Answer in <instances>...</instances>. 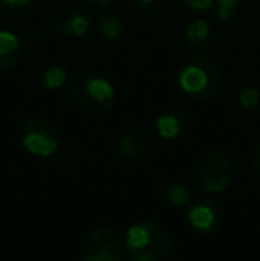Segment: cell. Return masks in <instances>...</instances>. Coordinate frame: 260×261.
I'll return each instance as SVG.
<instances>
[{
	"label": "cell",
	"mask_w": 260,
	"mask_h": 261,
	"mask_svg": "<svg viewBox=\"0 0 260 261\" xmlns=\"http://www.w3.org/2000/svg\"><path fill=\"white\" fill-rule=\"evenodd\" d=\"M221 69L218 62L203 54H196L182 62L177 73V86L193 101H205L219 93Z\"/></svg>",
	"instance_id": "cell-1"
},
{
	"label": "cell",
	"mask_w": 260,
	"mask_h": 261,
	"mask_svg": "<svg viewBox=\"0 0 260 261\" xmlns=\"http://www.w3.org/2000/svg\"><path fill=\"white\" fill-rule=\"evenodd\" d=\"M125 247L135 261H164L173 249V238L160 224L139 220L127 231Z\"/></svg>",
	"instance_id": "cell-2"
},
{
	"label": "cell",
	"mask_w": 260,
	"mask_h": 261,
	"mask_svg": "<svg viewBox=\"0 0 260 261\" xmlns=\"http://www.w3.org/2000/svg\"><path fill=\"white\" fill-rule=\"evenodd\" d=\"M72 101L80 112L98 116L107 114L116 105V89L107 79L97 75H82L75 79L69 89Z\"/></svg>",
	"instance_id": "cell-3"
},
{
	"label": "cell",
	"mask_w": 260,
	"mask_h": 261,
	"mask_svg": "<svg viewBox=\"0 0 260 261\" xmlns=\"http://www.w3.org/2000/svg\"><path fill=\"white\" fill-rule=\"evenodd\" d=\"M233 162L221 151H208L196 160L193 169L195 185L201 192H225L233 179Z\"/></svg>",
	"instance_id": "cell-4"
},
{
	"label": "cell",
	"mask_w": 260,
	"mask_h": 261,
	"mask_svg": "<svg viewBox=\"0 0 260 261\" xmlns=\"http://www.w3.org/2000/svg\"><path fill=\"white\" fill-rule=\"evenodd\" d=\"M125 242L116 231L109 227H97L84 237L80 245L82 261H123Z\"/></svg>",
	"instance_id": "cell-5"
},
{
	"label": "cell",
	"mask_w": 260,
	"mask_h": 261,
	"mask_svg": "<svg viewBox=\"0 0 260 261\" xmlns=\"http://www.w3.org/2000/svg\"><path fill=\"white\" fill-rule=\"evenodd\" d=\"M21 144L34 156H52L59 149V130L46 117H29L21 126Z\"/></svg>",
	"instance_id": "cell-6"
},
{
	"label": "cell",
	"mask_w": 260,
	"mask_h": 261,
	"mask_svg": "<svg viewBox=\"0 0 260 261\" xmlns=\"http://www.w3.org/2000/svg\"><path fill=\"white\" fill-rule=\"evenodd\" d=\"M116 149L122 156L132 162H145L152 156L153 144L141 130H125L116 139Z\"/></svg>",
	"instance_id": "cell-7"
},
{
	"label": "cell",
	"mask_w": 260,
	"mask_h": 261,
	"mask_svg": "<svg viewBox=\"0 0 260 261\" xmlns=\"http://www.w3.org/2000/svg\"><path fill=\"white\" fill-rule=\"evenodd\" d=\"M91 18L82 7L68 6L56 16V29L68 38H82L89 32Z\"/></svg>",
	"instance_id": "cell-8"
},
{
	"label": "cell",
	"mask_w": 260,
	"mask_h": 261,
	"mask_svg": "<svg viewBox=\"0 0 260 261\" xmlns=\"http://www.w3.org/2000/svg\"><path fill=\"white\" fill-rule=\"evenodd\" d=\"M155 128L166 141H175L191 132V117L182 110H164L157 116Z\"/></svg>",
	"instance_id": "cell-9"
},
{
	"label": "cell",
	"mask_w": 260,
	"mask_h": 261,
	"mask_svg": "<svg viewBox=\"0 0 260 261\" xmlns=\"http://www.w3.org/2000/svg\"><path fill=\"white\" fill-rule=\"evenodd\" d=\"M185 43L196 54H205L212 50L216 43L214 27L203 18H196L185 29Z\"/></svg>",
	"instance_id": "cell-10"
},
{
	"label": "cell",
	"mask_w": 260,
	"mask_h": 261,
	"mask_svg": "<svg viewBox=\"0 0 260 261\" xmlns=\"http://www.w3.org/2000/svg\"><path fill=\"white\" fill-rule=\"evenodd\" d=\"M230 110L237 117H253L260 110V89L257 86H243L233 93Z\"/></svg>",
	"instance_id": "cell-11"
},
{
	"label": "cell",
	"mask_w": 260,
	"mask_h": 261,
	"mask_svg": "<svg viewBox=\"0 0 260 261\" xmlns=\"http://www.w3.org/2000/svg\"><path fill=\"white\" fill-rule=\"evenodd\" d=\"M187 219L191 222V226L203 234H210L218 229V222H219L218 212L207 201H201V203L195 204V206L189 210Z\"/></svg>",
	"instance_id": "cell-12"
},
{
	"label": "cell",
	"mask_w": 260,
	"mask_h": 261,
	"mask_svg": "<svg viewBox=\"0 0 260 261\" xmlns=\"http://www.w3.org/2000/svg\"><path fill=\"white\" fill-rule=\"evenodd\" d=\"M21 41L16 34L0 29V71L11 69L20 59Z\"/></svg>",
	"instance_id": "cell-13"
},
{
	"label": "cell",
	"mask_w": 260,
	"mask_h": 261,
	"mask_svg": "<svg viewBox=\"0 0 260 261\" xmlns=\"http://www.w3.org/2000/svg\"><path fill=\"white\" fill-rule=\"evenodd\" d=\"M69 80V69L63 64H50L43 68L41 75H39V82L45 89L57 91L64 87Z\"/></svg>",
	"instance_id": "cell-14"
},
{
	"label": "cell",
	"mask_w": 260,
	"mask_h": 261,
	"mask_svg": "<svg viewBox=\"0 0 260 261\" xmlns=\"http://www.w3.org/2000/svg\"><path fill=\"white\" fill-rule=\"evenodd\" d=\"M98 31H100L102 39L105 41H114L123 34V21L114 11H102L98 18Z\"/></svg>",
	"instance_id": "cell-15"
},
{
	"label": "cell",
	"mask_w": 260,
	"mask_h": 261,
	"mask_svg": "<svg viewBox=\"0 0 260 261\" xmlns=\"http://www.w3.org/2000/svg\"><path fill=\"white\" fill-rule=\"evenodd\" d=\"M244 0H216V11L219 21L223 23H230L237 14L241 13Z\"/></svg>",
	"instance_id": "cell-16"
},
{
	"label": "cell",
	"mask_w": 260,
	"mask_h": 261,
	"mask_svg": "<svg viewBox=\"0 0 260 261\" xmlns=\"http://www.w3.org/2000/svg\"><path fill=\"white\" fill-rule=\"evenodd\" d=\"M166 199L175 206H185L189 201V190L184 181H171L166 187Z\"/></svg>",
	"instance_id": "cell-17"
},
{
	"label": "cell",
	"mask_w": 260,
	"mask_h": 261,
	"mask_svg": "<svg viewBox=\"0 0 260 261\" xmlns=\"http://www.w3.org/2000/svg\"><path fill=\"white\" fill-rule=\"evenodd\" d=\"M164 6H166V0H130L132 11L145 18L155 16L157 13L162 11Z\"/></svg>",
	"instance_id": "cell-18"
},
{
	"label": "cell",
	"mask_w": 260,
	"mask_h": 261,
	"mask_svg": "<svg viewBox=\"0 0 260 261\" xmlns=\"http://www.w3.org/2000/svg\"><path fill=\"white\" fill-rule=\"evenodd\" d=\"M45 38L46 36L41 29L36 27V25H31V27L23 29V32L20 36V41L21 46H25V48H39L45 43Z\"/></svg>",
	"instance_id": "cell-19"
},
{
	"label": "cell",
	"mask_w": 260,
	"mask_h": 261,
	"mask_svg": "<svg viewBox=\"0 0 260 261\" xmlns=\"http://www.w3.org/2000/svg\"><path fill=\"white\" fill-rule=\"evenodd\" d=\"M38 0H0V9L6 14H20L31 9Z\"/></svg>",
	"instance_id": "cell-20"
},
{
	"label": "cell",
	"mask_w": 260,
	"mask_h": 261,
	"mask_svg": "<svg viewBox=\"0 0 260 261\" xmlns=\"http://www.w3.org/2000/svg\"><path fill=\"white\" fill-rule=\"evenodd\" d=\"M178 6L184 9L195 11V13H214L216 0H177Z\"/></svg>",
	"instance_id": "cell-21"
},
{
	"label": "cell",
	"mask_w": 260,
	"mask_h": 261,
	"mask_svg": "<svg viewBox=\"0 0 260 261\" xmlns=\"http://www.w3.org/2000/svg\"><path fill=\"white\" fill-rule=\"evenodd\" d=\"M250 160H251V165L253 169L260 174V139L251 146V151H250Z\"/></svg>",
	"instance_id": "cell-22"
},
{
	"label": "cell",
	"mask_w": 260,
	"mask_h": 261,
	"mask_svg": "<svg viewBox=\"0 0 260 261\" xmlns=\"http://www.w3.org/2000/svg\"><path fill=\"white\" fill-rule=\"evenodd\" d=\"M84 2H87L89 6H94V7H109V6H112L116 0H84Z\"/></svg>",
	"instance_id": "cell-23"
},
{
	"label": "cell",
	"mask_w": 260,
	"mask_h": 261,
	"mask_svg": "<svg viewBox=\"0 0 260 261\" xmlns=\"http://www.w3.org/2000/svg\"><path fill=\"white\" fill-rule=\"evenodd\" d=\"M258 7H260V2H258Z\"/></svg>",
	"instance_id": "cell-24"
},
{
	"label": "cell",
	"mask_w": 260,
	"mask_h": 261,
	"mask_svg": "<svg viewBox=\"0 0 260 261\" xmlns=\"http://www.w3.org/2000/svg\"><path fill=\"white\" fill-rule=\"evenodd\" d=\"M130 261H135V259H130Z\"/></svg>",
	"instance_id": "cell-25"
}]
</instances>
